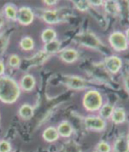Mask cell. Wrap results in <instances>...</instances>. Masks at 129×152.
<instances>
[{"mask_svg": "<svg viewBox=\"0 0 129 152\" xmlns=\"http://www.w3.org/2000/svg\"><path fill=\"white\" fill-rule=\"evenodd\" d=\"M20 115L23 118L29 119L32 117L33 110L30 105L23 104L20 109Z\"/></svg>", "mask_w": 129, "mask_h": 152, "instance_id": "obj_21", "label": "cell"}, {"mask_svg": "<svg viewBox=\"0 0 129 152\" xmlns=\"http://www.w3.org/2000/svg\"><path fill=\"white\" fill-rule=\"evenodd\" d=\"M20 47L25 51H30L34 48V41L33 39L29 37H26L23 38L20 43Z\"/></svg>", "mask_w": 129, "mask_h": 152, "instance_id": "obj_19", "label": "cell"}, {"mask_svg": "<svg viewBox=\"0 0 129 152\" xmlns=\"http://www.w3.org/2000/svg\"><path fill=\"white\" fill-rule=\"evenodd\" d=\"M128 148V139L126 136H122L116 140L115 145V152H127Z\"/></svg>", "mask_w": 129, "mask_h": 152, "instance_id": "obj_13", "label": "cell"}, {"mask_svg": "<svg viewBox=\"0 0 129 152\" xmlns=\"http://www.w3.org/2000/svg\"><path fill=\"white\" fill-rule=\"evenodd\" d=\"M76 41L81 45L91 49H100L102 47V43L98 37L93 33H82L75 38Z\"/></svg>", "mask_w": 129, "mask_h": 152, "instance_id": "obj_2", "label": "cell"}, {"mask_svg": "<svg viewBox=\"0 0 129 152\" xmlns=\"http://www.w3.org/2000/svg\"><path fill=\"white\" fill-rule=\"evenodd\" d=\"M9 39L8 36L6 34L0 35V55L4 52L5 50L7 49V46L8 45Z\"/></svg>", "mask_w": 129, "mask_h": 152, "instance_id": "obj_25", "label": "cell"}, {"mask_svg": "<svg viewBox=\"0 0 129 152\" xmlns=\"http://www.w3.org/2000/svg\"><path fill=\"white\" fill-rule=\"evenodd\" d=\"M59 137L58 132L54 128H49L44 133V138L49 142H53L57 139Z\"/></svg>", "mask_w": 129, "mask_h": 152, "instance_id": "obj_18", "label": "cell"}, {"mask_svg": "<svg viewBox=\"0 0 129 152\" xmlns=\"http://www.w3.org/2000/svg\"><path fill=\"white\" fill-rule=\"evenodd\" d=\"M122 60L120 57L117 56H110L105 60V66L108 72L111 74L118 73L122 69Z\"/></svg>", "mask_w": 129, "mask_h": 152, "instance_id": "obj_5", "label": "cell"}, {"mask_svg": "<svg viewBox=\"0 0 129 152\" xmlns=\"http://www.w3.org/2000/svg\"><path fill=\"white\" fill-rule=\"evenodd\" d=\"M3 23H4V20L3 18V16L0 15V28H1L3 25Z\"/></svg>", "mask_w": 129, "mask_h": 152, "instance_id": "obj_34", "label": "cell"}, {"mask_svg": "<svg viewBox=\"0 0 129 152\" xmlns=\"http://www.w3.org/2000/svg\"><path fill=\"white\" fill-rule=\"evenodd\" d=\"M103 4L105 11L111 16H117L121 12V7L118 1H107L103 3Z\"/></svg>", "mask_w": 129, "mask_h": 152, "instance_id": "obj_10", "label": "cell"}, {"mask_svg": "<svg viewBox=\"0 0 129 152\" xmlns=\"http://www.w3.org/2000/svg\"><path fill=\"white\" fill-rule=\"evenodd\" d=\"M56 31L52 30V29L48 28L45 30L41 35V38H42L43 42L45 43H47L50 42H52L56 39Z\"/></svg>", "mask_w": 129, "mask_h": 152, "instance_id": "obj_17", "label": "cell"}, {"mask_svg": "<svg viewBox=\"0 0 129 152\" xmlns=\"http://www.w3.org/2000/svg\"><path fill=\"white\" fill-rule=\"evenodd\" d=\"M65 83L72 89L81 90L86 86V81L78 77H69L66 79Z\"/></svg>", "mask_w": 129, "mask_h": 152, "instance_id": "obj_8", "label": "cell"}, {"mask_svg": "<svg viewBox=\"0 0 129 152\" xmlns=\"http://www.w3.org/2000/svg\"><path fill=\"white\" fill-rule=\"evenodd\" d=\"M61 48V42L55 39L52 42L45 43L44 46V51L48 55L56 53L59 51Z\"/></svg>", "mask_w": 129, "mask_h": 152, "instance_id": "obj_15", "label": "cell"}, {"mask_svg": "<svg viewBox=\"0 0 129 152\" xmlns=\"http://www.w3.org/2000/svg\"><path fill=\"white\" fill-rule=\"evenodd\" d=\"M102 104V97L100 93L95 90L87 91L84 96V107L90 111H95L100 108Z\"/></svg>", "mask_w": 129, "mask_h": 152, "instance_id": "obj_4", "label": "cell"}, {"mask_svg": "<svg viewBox=\"0 0 129 152\" xmlns=\"http://www.w3.org/2000/svg\"><path fill=\"white\" fill-rule=\"evenodd\" d=\"M20 93V87L13 79L8 77L0 78V100L12 103L19 98Z\"/></svg>", "mask_w": 129, "mask_h": 152, "instance_id": "obj_1", "label": "cell"}, {"mask_svg": "<svg viewBox=\"0 0 129 152\" xmlns=\"http://www.w3.org/2000/svg\"><path fill=\"white\" fill-rule=\"evenodd\" d=\"M60 58L64 62L67 63H73L78 58V53L74 49H65L61 52Z\"/></svg>", "mask_w": 129, "mask_h": 152, "instance_id": "obj_9", "label": "cell"}, {"mask_svg": "<svg viewBox=\"0 0 129 152\" xmlns=\"http://www.w3.org/2000/svg\"><path fill=\"white\" fill-rule=\"evenodd\" d=\"M114 110V108L111 104H105L100 110V115L103 118H108L111 116Z\"/></svg>", "mask_w": 129, "mask_h": 152, "instance_id": "obj_23", "label": "cell"}, {"mask_svg": "<svg viewBox=\"0 0 129 152\" xmlns=\"http://www.w3.org/2000/svg\"><path fill=\"white\" fill-rule=\"evenodd\" d=\"M108 41L111 47L117 52L125 51L129 47L125 34L122 31H115L111 33Z\"/></svg>", "mask_w": 129, "mask_h": 152, "instance_id": "obj_3", "label": "cell"}, {"mask_svg": "<svg viewBox=\"0 0 129 152\" xmlns=\"http://www.w3.org/2000/svg\"><path fill=\"white\" fill-rule=\"evenodd\" d=\"M44 2L45 3V4H47L49 6L54 5V4H56L57 3L56 1H44Z\"/></svg>", "mask_w": 129, "mask_h": 152, "instance_id": "obj_32", "label": "cell"}, {"mask_svg": "<svg viewBox=\"0 0 129 152\" xmlns=\"http://www.w3.org/2000/svg\"><path fill=\"white\" fill-rule=\"evenodd\" d=\"M10 150V145L7 142L0 143V152H8Z\"/></svg>", "mask_w": 129, "mask_h": 152, "instance_id": "obj_27", "label": "cell"}, {"mask_svg": "<svg viewBox=\"0 0 129 152\" xmlns=\"http://www.w3.org/2000/svg\"><path fill=\"white\" fill-rule=\"evenodd\" d=\"M86 126L92 129L100 130L104 128L105 121L99 117H88L85 120Z\"/></svg>", "mask_w": 129, "mask_h": 152, "instance_id": "obj_11", "label": "cell"}, {"mask_svg": "<svg viewBox=\"0 0 129 152\" xmlns=\"http://www.w3.org/2000/svg\"><path fill=\"white\" fill-rule=\"evenodd\" d=\"M65 16L63 12L58 10H46L42 14V19L49 25H55L61 22Z\"/></svg>", "mask_w": 129, "mask_h": 152, "instance_id": "obj_6", "label": "cell"}, {"mask_svg": "<svg viewBox=\"0 0 129 152\" xmlns=\"http://www.w3.org/2000/svg\"><path fill=\"white\" fill-rule=\"evenodd\" d=\"M4 72V65L2 62H0V75H2Z\"/></svg>", "mask_w": 129, "mask_h": 152, "instance_id": "obj_31", "label": "cell"}, {"mask_svg": "<svg viewBox=\"0 0 129 152\" xmlns=\"http://www.w3.org/2000/svg\"><path fill=\"white\" fill-rule=\"evenodd\" d=\"M111 116V119L115 124H122L125 120L126 113L122 108H117L114 109Z\"/></svg>", "mask_w": 129, "mask_h": 152, "instance_id": "obj_14", "label": "cell"}, {"mask_svg": "<svg viewBox=\"0 0 129 152\" xmlns=\"http://www.w3.org/2000/svg\"><path fill=\"white\" fill-rule=\"evenodd\" d=\"M34 19V14L32 10L27 7L20 8L17 12L16 20L23 25L31 24Z\"/></svg>", "mask_w": 129, "mask_h": 152, "instance_id": "obj_7", "label": "cell"}, {"mask_svg": "<svg viewBox=\"0 0 129 152\" xmlns=\"http://www.w3.org/2000/svg\"><path fill=\"white\" fill-rule=\"evenodd\" d=\"M49 55L43 51H40L38 52L35 55L31 60V63L33 64V65H39L42 64L45 61V60L47 59Z\"/></svg>", "mask_w": 129, "mask_h": 152, "instance_id": "obj_16", "label": "cell"}, {"mask_svg": "<svg viewBox=\"0 0 129 152\" xmlns=\"http://www.w3.org/2000/svg\"><path fill=\"white\" fill-rule=\"evenodd\" d=\"M17 12L16 8L13 4H8L4 8V13L8 19L11 20H16L17 17Z\"/></svg>", "mask_w": 129, "mask_h": 152, "instance_id": "obj_22", "label": "cell"}, {"mask_svg": "<svg viewBox=\"0 0 129 152\" xmlns=\"http://www.w3.org/2000/svg\"><path fill=\"white\" fill-rule=\"evenodd\" d=\"M125 37H126V38H127L128 45V46H129V27L126 30L125 33Z\"/></svg>", "mask_w": 129, "mask_h": 152, "instance_id": "obj_33", "label": "cell"}, {"mask_svg": "<svg viewBox=\"0 0 129 152\" xmlns=\"http://www.w3.org/2000/svg\"><path fill=\"white\" fill-rule=\"evenodd\" d=\"M98 150L100 152H109L110 148L107 143L102 142L101 143H99L98 146Z\"/></svg>", "mask_w": 129, "mask_h": 152, "instance_id": "obj_28", "label": "cell"}, {"mask_svg": "<svg viewBox=\"0 0 129 152\" xmlns=\"http://www.w3.org/2000/svg\"><path fill=\"white\" fill-rule=\"evenodd\" d=\"M57 132L62 137H69L72 133V128L67 122H64L59 126Z\"/></svg>", "mask_w": 129, "mask_h": 152, "instance_id": "obj_20", "label": "cell"}, {"mask_svg": "<svg viewBox=\"0 0 129 152\" xmlns=\"http://www.w3.org/2000/svg\"><path fill=\"white\" fill-rule=\"evenodd\" d=\"M102 1H89L90 4L93 5L94 7H99L103 4Z\"/></svg>", "mask_w": 129, "mask_h": 152, "instance_id": "obj_30", "label": "cell"}, {"mask_svg": "<svg viewBox=\"0 0 129 152\" xmlns=\"http://www.w3.org/2000/svg\"><path fill=\"white\" fill-rule=\"evenodd\" d=\"M8 63L11 67L17 68L20 64V58L16 55H12L9 58Z\"/></svg>", "mask_w": 129, "mask_h": 152, "instance_id": "obj_26", "label": "cell"}, {"mask_svg": "<svg viewBox=\"0 0 129 152\" xmlns=\"http://www.w3.org/2000/svg\"><path fill=\"white\" fill-rule=\"evenodd\" d=\"M75 7L80 11H86L90 8L89 1H73Z\"/></svg>", "mask_w": 129, "mask_h": 152, "instance_id": "obj_24", "label": "cell"}, {"mask_svg": "<svg viewBox=\"0 0 129 152\" xmlns=\"http://www.w3.org/2000/svg\"><path fill=\"white\" fill-rule=\"evenodd\" d=\"M36 84V81L34 78L30 75H26L21 80L22 88L26 91H30L33 90Z\"/></svg>", "mask_w": 129, "mask_h": 152, "instance_id": "obj_12", "label": "cell"}, {"mask_svg": "<svg viewBox=\"0 0 129 152\" xmlns=\"http://www.w3.org/2000/svg\"><path fill=\"white\" fill-rule=\"evenodd\" d=\"M124 84L126 91L129 94V74L126 75L124 77Z\"/></svg>", "mask_w": 129, "mask_h": 152, "instance_id": "obj_29", "label": "cell"}]
</instances>
